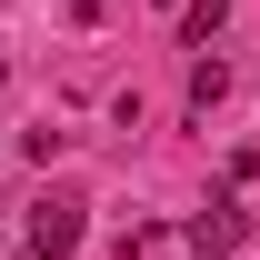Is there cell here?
Wrapping results in <instances>:
<instances>
[{"label":"cell","mask_w":260,"mask_h":260,"mask_svg":"<svg viewBox=\"0 0 260 260\" xmlns=\"http://www.w3.org/2000/svg\"><path fill=\"white\" fill-rule=\"evenodd\" d=\"M230 20V0H190V10H180V40H190V50H210V30H220Z\"/></svg>","instance_id":"3"},{"label":"cell","mask_w":260,"mask_h":260,"mask_svg":"<svg viewBox=\"0 0 260 260\" xmlns=\"http://www.w3.org/2000/svg\"><path fill=\"white\" fill-rule=\"evenodd\" d=\"M220 90H230V70L220 60H190V110H220Z\"/></svg>","instance_id":"4"},{"label":"cell","mask_w":260,"mask_h":260,"mask_svg":"<svg viewBox=\"0 0 260 260\" xmlns=\"http://www.w3.org/2000/svg\"><path fill=\"white\" fill-rule=\"evenodd\" d=\"M70 250H80V200H40L20 230V260H70Z\"/></svg>","instance_id":"2"},{"label":"cell","mask_w":260,"mask_h":260,"mask_svg":"<svg viewBox=\"0 0 260 260\" xmlns=\"http://www.w3.org/2000/svg\"><path fill=\"white\" fill-rule=\"evenodd\" d=\"M180 240H190V250L200 260H230V250H240V240H250V220H240V200H200V210H190V220H180Z\"/></svg>","instance_id":"1"}]
</instances>
